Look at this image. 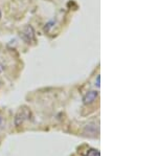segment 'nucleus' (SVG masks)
Listing matches in <instances>:
<instances>
[{"instance_id": "nucleus-3", "label": "nucleus", "mask_w": 157, "mask_h": 156, "mask_svg": "<svg viewBox=\"0 0 157 156\" xmlns=\"http://www.w3.org/2000/svg\"><path fill=\"white\" fill-rule=\"evenodd\" d=\"M98 91H97V90L88 91L87 93L84 95V97H83V103H84L85 105L92 104V103L98 99Z\"/></svg>"}, {"instance_id": "nucleus-1", "label": "nucleus", "mask_w": 157, "mask_h": 156, "mask_svg": "<svg viewBox=\"0 0 157 156\" xmlns=\"http://www.w3.org/2000/svg\"><path fill=\"white\" fill-rule=\"evenodd\" d=\"M20 37L26 42L27 44L35 42V31L33 29L32 25H26L25 27H23V29L20 32Z\"/></svg>"}, {"instance_id": "nucleus-4", "label": "nucleus", "mask_w": 157, "mask_h": 156, "mask_svg": "<svg viewBox=\"0 0 157 156\" xmlns=\"http://www.w3.org/2000/svg\"><path fill=\"white\" fill-rule=\"evenodd\" d=\"M86 156H101V153L95 149H89L86 153Z\"/></svg>"}, {"instance_id": "nucleus-6", "label": "nucleus", "mask_w": 157, "mask_h": 156, "mask_svg": "<svg viewBox=\"0 0 157 156\" xmlns=\"http://www.w3.org/2000/svg\"><path fill=\"white\" fill-rule=\"evenodd\" d=\"M0 19H1V13H0Z\"/></svg>"}, {"instance_id": "nucleus-7", "label": "nucleus", "mask_w": 157, "mask_h": 156, "mask_svg": "<svg viewBox=\"0 0 157 156\" xmlns=\"http://www.w3.org/2000/svg\"><path fill=\"white\" fill-rule=\"evenodd\" d=\"M0 117H1V116H0Z\"/></svg>"}, {"instance_id": "nucleus-2", "label": "nucleus", "mask_w": 157, "mask_h": 156, "mask_svg": "<svg viewBox=\"0 0 157 156\" xmlns=\"http://www.w3.org/2000/svg\"><path fill=\"white\" fill-rule=\"evenodd\" d=\"M30 117V110L27 107H23L17 112L16 116H15V125L20 126L22 125L26 120Z\"/></svg>"}, {"instance_id": "nucleus-5", "label": "nucleus", "mask_w": 157, "mask_h": 156, "mask_svg": "<svg viewBox=\"0 0 157 156\" xmlns=\"http://www.w3.org/2000/svg\"><path fill=\"white\" fill-rule=\"evenodd\" d=\"M100 82H101V77L100 75H98V78H97V81H95V86H97L98 88H100Z\"/></svg>"}]
</instances>
